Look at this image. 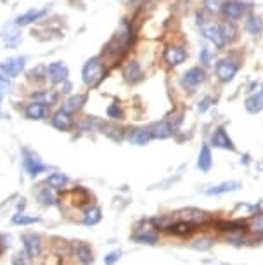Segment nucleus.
<instances>
[{
	"label": "nucleus",
	"mask_w": 263,
	"mask_h": 265,
	"mask_svg": "<svg viewBox=\"0 0 263 265\" xmlns=\"http://www.w3.org/2000/svg\"><path fill=\"white\" fill-rule=\"evenodd\" d=\"M81 77H83L85 85L88 87H95L97 83H101V80L104 78V64L99 57L88 59L87 63L83 64L81 70Z\"/></svg>",
	"instance_id": "1"
},
{
	"label": "nucleus",
	"mask_w": 263,
	"mask_h": 265,
	"mask_svg": "<svg viewBox=\"0 0 263 265\" xmlns=\"http://www.w3.org/2000/svg\"><path fill=\"white\" fill-rule=\"evenodd\" d=\"M206 7L210 9V11H222L223 9V4L222 0H206Z\"/></svg>",
	"instance_id": "40"
},
{
	"label": "nucleus",
	"mask_w": 263,
	"mask_h": 265,
	"mask_svg": "<svg viewBox=\"0 0 263 265\" xmlns=\"http://www.w3.org/2000/svg\"><path fill=\"white\" fill-rule=\"evenodd\" d=\"M123 77L127 78L128 81H139L140 78H142V68H140V64L135 63V61L125 64Z\"/></svg>",
	"instance_id": "19"
},
{
	"label": "nucleus",
	"mask_w": 263,
	"mask_h": 265,
	"mask_svg": "<svg viewBox=\"0 0 263 265\" xmlns=\"http://www.w3.org/2000/svg\"><path fill=\"white\" fill-rule=\"evenodd\" d=\"M38 201L45 206L55 205V194H54V187H44L38 194Z\"/></svg>",
	"instance_id": "31"
},
{
	"label": "nucleus",
	"mask_w": 263,
	"mask_h": 265,
	"mask_svg": "<svg viewBox=\"0 0 263 265\" xmlns=\"http://www.w3.org/2000/svg\"><path fill=\"white\" fill-rule=\"evenodd\" d=\"M23 243H25V250L29 257H38L42 253V238L38 234H25Z\"/></svg>",
	"instance_id": "11"
},
{
	"label": "nucleus",
	"mask_w": 263,
	"mask_h": 265,
	"mask_svg": "<svg viewBox=\"0 0 263 265\" xmlns=\"http://www.w3.org/2000/svg\"><path fill=\"white\" fill-rule=\"evenodd\" d=\"M192 227H194V225L180 220L179 224H172L168 229H166V231L172 232V234H177V236H187V234H190V232H192Z\"/></svg>",
	"instance_id": "29"
},
{
	"label": "nucleus",
	"mask_w": 263,
	"mask_h": 265,
	"mask_svg": "<svg viewBox=\"0 0 263 265\" xmlns=\"http://www.w3.org/2000/svg\"><path fill=\"white\" fill-rule=\"evenodd\" d=\"M101 210H99L97 206H90V208H87V212H85L83 215V224L85 225H95L101 222Z\"/></svg>",
	"instance_id": "26"
},
{
	"label": "nucleus",
	"mask_w": 263,
	"mask_h": 265,
	"mask_svg": "<svg viewBox=\"0 0 263 265\" xmlns=\"http://www.w3.org/2000/svg\"><path fill=\"white\" fill-rule=\"evenodd\" d=\"M173 133V127L172 123L168 122H159V123H154L151 127V135L156 137V139H166Z\"/></svg>",
	"instance_id": "18"
},
{
	"label": "nucleus",
	"mask_w": 263,
	"mask_h": 265,
	"mask_svg": "<svg viewBox=\"0 0 263 265\" xmlns=\"http://www.w3.org/2000/svg\"><path fill=\"white\" fill-rule=\"evenodd\" d=\"M21 31L18 28H11L4 33V44L7 49H16L21 44Z\"/></svg>",
	"instance_id": "23"
},
{
	"label": "nucleus",
	"mask_w": 263,
	"mask_h": 265,
	"mask_svg": "<svg viewBox=\"0 0 263 265\" xmlns=\"http://www.w3.org/2000/svg\"><path fill=\"white\" fill-rule=\"evenodd\" d=\"M68 75H70V70H68V66L62 63H51L47 68H45V77H47L51 81H54V83L68 80Z\"/></svg>",
	"instance_id": "6"
},
{
	"label": "nucleus",
	"mask_w": 263,
	"mask_h": 265,
	"mask_svg": "<svg viewBox=\"0 0 263 265\" xmlns=\"http://www.w3.org/2000/svg\"><path fill=\"white\" fill-rule=\"evenodd\" d=\"M210 106H211V99H210V97H205V99L199 103V106H197V111H199V113H205Z\"/></svg>",
	"instance_id": "43"
},
{
	"label": "nucleus",
	"mask_w": 263,
	"mask_h": 265,
	"mask_svg": "<svg viewBox=\"0 0 263 265\" xmlns=\"http://www.w3.org/2000/svg\"><path fill=\"white\" fill-rule=\"evenodd\" d=\"M25 114L28 120H44L49 114V106L45 103H40V101H31L26 106Z\"/></svg>",
	"instance_id": "7"
},
{
	"label": "nucleus",
	"mask_w": 263,
	"mask_h": 265,
	"mask_svg": "<svg viewBox=\"0 0 263 265\" xmlns=\"http://www.w3.org/2000/svg\"><path fill=\"white\" fill-rule=\"evenodd\" d=\"M107 116L111 118V120H121L123 118V109L120 107V104L118 103H113L107 106Z\"/></svg>",
	"instance_id": "36"
},
{
	"label": "nucleus",
	"mask_w": 263,
	"mask_h": 265,
	"mask_svg": "<svg viewBox=\"0 0 263 265\" xmlns=\"http://www.w3.org/2000/svg\"><path fill=\"white\" fill-rule=\"evenodd\" d=\"M77 257H78V260H80L83 265H90L92 262H94V257H92V250H90V246H88V244H78Z\"/></svg>",
	"instance_id": "27"
},
{
	"label": "nucleus",
	"mask_w": 263,
	"mask_h": 265,
	"mask_svg": "<svg viewBox=\"0 0 263 265\" xmlns=\"http://www.w3.org/2000/svg\"><path fill=\"white\" fill-rule=\"evenodd\" d=\"M151 130L146 129H137L130 133V142L135 144V146H146L147 142L151 140Z\"/></svg>",
	"instance_id": "22"
},
{
	"label": "nucleus",
	"mask_w": 263,
	"mask_h": 265,
	"mask_svg": "<svg viewBox=\"0 0 263 265\" xmlns=\"http://www.w3.org/2000/svg\"><path fill=\"white\" fill-rule=\"evenodd\" d=\"M222 33H223V38H225V44H227V42L236 40V37H237V29H236V26L232 25V23H225V25H222Z\"/></svg>",
	"instance_id": "33"
},
{
	"label": "nucleus",
	"mask_w": 263,
	"mask_h": 265,
	"mask_svg": "<svg viewBox=\"0 0 263 265\" xmlns=\"http://www.w3.org/2000/svg\"><path fill=\"white\" fill-rule=\"evenodd\" d=\"M52 127L57 130H62V132H68V130L73 129V118H71V113L64 109H59L57 113L52 116Z\"/></svg>",
	"instance_id": "10"
},
{
	"label": "nucleus",
	"mask_w": 263,
	"mask_h": 265,
	"mask_svg": "<svg viewBox=\"0 0 263 265\" xmlns=\"http://www.w3.org/2000/svg\"><path fill=\"white\" fill-rule=\"evenodd\" d=\"M211 146L218 147V149H234V144H232V140H230V137L227 135L225 130L218 129L215 133L211 135Z\"/></svg>",
	"instance_id": "15"
},
{
	"label": "nucleus",
	"mask_w": 263,
	"mask_h": 265,
	"mask_svg": "<svg viewBox=\"0 0 263 265\" xmlns=\"http://www.w3.org/2000/svg\"><path fill=\"white\" fill-rule=\"evenodd\" d=\"M85 103V96H81V94H77V96H71L70 99L64 103V107L62 109L68 111V113H73V111H78L81 106H83Z\"/></svg>",
	"instance_id": "25"
},
{
	"label": "nucleus",
	"mask_w": 263,
	"mask_h": 265,
	"mask_svg": "<svg viewBox=\"0 0 263 265\" xmlns=\"http://www.w3.org/2000/svg\"><path fill=\"white\" fill-rule=\"evenodd\" d=\"M222 11L229 19H239V18H242L246 7L241 4V2H237V0H232V2H227V4H223Z\"/></svg>",
	"instance_id": "16"
},
{
	"label": "nucleus",
	"mask_w": 263,
	"mask_h": 265,
	"mask_svg": "<svg viewBox=\"0 0 263 265\" xmlns=\"http://www.w3.org/2000/svg\"><path fill=\"white\" fill-rule=\"evenodd\" d=\"M263 25H262V19L256 18V16H249L248 21H246V31L251 35H258L262 33Z\"/></svg>",
	"instance_id": "30"
},
{
	"label": "nucleus",
	"mask_w": 263,
	"mask_h": 265,
	"mask_svg": "<svg viewBox=\"0 0 263 265\" xmlns=\"http://www.w3.org/2000/svg\"><path fill=\"white\" fill-rule=\"evenodd\" d=\"M35 97V101H40V103H45L47 106H51V104H54L55 101H57V94L52 92V90H44V92L37 94Z\"/></svg>",
	"instance_id": "32"
},
{
	"label": "nucleus",
	"mask_w": 263,
	"mask_h": 265,
	"mask_svg": "<svg viewBox=\"0 0 263 265\" xmlns=\"http://www.w3.org/2000/svg\"><path fill=\"white\" fill-rule=\"evenodd\" d=\"M49 12V9H29L28 12H25V14H21L18 19H16V26H26V25H31V23L38 21V19H42L45 14Z\"/></svg>",
	"instance_id": "13"
},
{
	"label": "nucleus",
	"mask_w": 263,
	"mask_h": 265,
	"mask_svg": "<svg viewBox=\"0 0 263 265\" xmlns=\"http://www.w3.org/2000/svg\"><path fill=\"white\" fill-rule=\"evenodd\" d=\"M44 265H62V260L59 255H49V257L45 258Z\"/></svg>",
	"instance_id": "42"
},
{
	"label": "nucleus",
	"mask_w": 263,
	"mask_h": 265,
	"mask_svg": "<svg viewBox=\"0 0 263 265\" xmlns=\"http://www.w3.org/2000/svg\"><path fill=\"white\" fill-rule=\"evenodd\" d=\"M133 241L142 244H156L158 234L154 231V227H151V222H146V227L144 229H137L135 234H133Z\"/></svg>",
	"instance_id": "9"
},
{
	"label": "nucleus",
	"mask_w": 263,
	"mask_h": 265,
	"mask_svg": "<svg viewBox=\"0 0 263 265\" xmlns=\"http://www.w3.org/2000/svg\"><path fill=\"white\" fill-rule=\"evenodd\" d=\"M206 80V73L201 68H190L185 75H184V85L185 87H197Z\"/></svg>",
	"instance_id": "14"
},
{
	"label": "nucleus",
	"mask_w": 263,
	"mask_h": 265,
	"mask_svg": "<svg viewBox=\"0 0 263 265\" xmlns=\"http://www.w3.org/2000/svg\"><path fill=\"white\" fill-rule=\"evenodd\" d=\"M239 187H241V184H239L237 181H229V182H223V184L215 186V187L208 189V191H206V194H208V196L225 194V192H230V191H237Z\"/></svg>",
	"instance_id": "20"
},
{
	"label": "nucleus",
	"mask_w": 263,
	"mask_h": 265,
	"mask_svg": "<svg viewBox=\"0 0 263 265\" xmlns=\"http://www.w3.org/2000/svg\"><path fill=\"white\" fill-rule=\"evenodd\" d=\"M199 59L205 66H211L213 61H215V52L211 51L210 47H203L201 52H199Z\"/></svg>",
	"instance_id": "34"
},
{
	"label": "nucleus",
	"mask_w": 263,
	"mask_h": 265,
	"mask_svg": "<svg viewBox=\"0 0 263 265\" xmlns=\"http://www.w3.org/2000/svg\"><path fill=\"white\" fill-rule=\"evenodd\" d=\"M12 222L14 224H21V225H29V224H37V222H40V218L38 217H26V215H16L14 218H12Z\"/></svg>",
	"instance_id": "37"
},
{
	"label": "nucleus",
	"mask_w": 263,
	"mask_h": 265,
	"mask_svg": "<svg viewBox=\"0 0 263 265\" xmlns=\"http://www.w3.org/2000/svg\"><path fill=\"white\" fill-rule=\"evenodd\" d=\"M237 73V64L232 61V59H222L216 64V77H218L220 81L223 83H229L232 78Z\"/></svg>",
	"instance_id": "4"
},
{
	"label": "nucleus",
	"mask_w": 263,
	"mask_h": 265,
	"mask_svg": "<svg viewBox=\"0 0 263 265\" xmlns=\"http://www.w3.org/2000/svg\"><path fill=\"white\" fill-rule=\"evenodd\" d=\"M185 57H187L185 49L179 47V45H172V47H168L166 52H164V59H166V63L170 66H179V64H182L185 61Z\"/></svg>",
	"instance_id": "12"
},
{
	"label": "nucleus",
	"mask_w": 263,
	"mask_h": 265,
	"mask_svg": "<svg viewBox=\"0 0 263 265\" xmlns=\"http://www.w3.org/2000/svg\"><path fill=\"white\" fill-rule=\"evenodd\" d=\"M23 155H25L23 165H25L26 172H28L31 177H37L38 173H42V172H45V170H49V166L44 165V163H42L40 159L37 158V156H31L28 151H23Z\"/></svg>",
	"instance_id": "8"
},
{
	"label": "nucleus",
	"mask_w": 263,
	"mask_h": 265,
	"mask_svg": "<svg viewBox=\"0 0 263 265\" xmlns=\"http://www.w3.org/2000/svg\"><path fill=\"white\" fill-rule=\"evenodd\" d=\"M201 33L205 38H208L211 44H215V47H223L225 45V38L222 33V26L218 25H203Z\"/></svg>",
	"instance_id": "5"
},
{
	"label": "nucleus",
	"mask_w": 263,
	"mask_h": 265,
	"mask_svg": "<svg viewBox=\"0 0 263 265\" xmlns=\"http://www.w3.org/2000/svg\"><path fill=\"white\" fill-rule=\"evenodd\" d=\"M9 90H11V80L5 77H0V118L4 116V113H2V99H4L5 94H9Z\"/></svg>",
	"instance_id": "35"
},
{
	"label": "nucleus",
	"mask_w": 263,
	"mask_h": 265,
	"mask_svg": "<svg viewBox=\"0 0 263 265\" xmlns=\"http://www.w3.org/2000/svg\"><path fill=\"white\" fill-rule=\"evenodd\" d=\"M47 184L54 189H62L66 184H68V177L61 172H55V173H52V175H49Z\"/></svg>",
	"instance_id": "28"
},
{
	"label": "nucleus",
	"mask_w": 263,
	"mask_h": 265,
	"mask_svg": "<svg viewBox=\"0 0 263 265\" xmlns=\"http://www.w3.org/2000/svg\"><path fill=\"white\" fill-rule=\"evenodd\" d=\"M26 66V57L23 55H14V57L5 59L4 63H0V77H5L9 80L16 78Z\"/></svg>",
	"instance_id": "2"
},
{
	"label": "nucleus",
	"mask_w": 263,
	"mask_h": 265,
	"mask_svg": "<svg viewBox=\"0 0 263 265\" xmlns=\"http://www.w3.org/2000/svg\"><path fill=\"white\" fill-rule=\"evenodd\" d=\"M244 106L248 113H260V111L263 109V88L258 90L256 94H251V96L246 99Z\"/></svg>",
	"instance_id": "17"
},
{
	"label": "nucleus",
	"mask_w": 263,
	"mask_h": 265,
	"mask_svg": "<svg viewBox=\"0 0 263 265\" xmlns=\"http://www.w3.org/2000/svg\"><path fill=\"white\" fill-rule=\"evenodd\" d=\"M120 257H121V251H111V253L104 258V262H106V265H114L120 260Z\"/></svg>",
	"instance_id": "41"
},
{
	"label": "nucleus",
	"mask_w": 263,
	"mask_h": 265,
	"mask_svg": "<svg viewBox=\"0 0 263 265\" xmlns=\"http://www.w3.org/2000/svg\"><path fill=\"white\" fill-rule=\"evenodd\" d=\"M211 151H210V147L203 146L201 151H199V159H197V168L201 170V172H208L211 168Z\"/></svg>",
	"instance_id": "21"
},
{
	"label": "nucleus",
	"mask_w": 263,
	"mask_h": 265,
	"mask_svg": "<svg viewBox=\"0 0 263 265\" xmlns=\"http://www.w3.org/2000/svg\"><path fill=\"white\" fill-rule=\"evenodd\" d=\"M179 220H184L190 225H201L211 222V215L205 210H197V208H184L177 213Z\"/></svg>",
	"instance_id": "3"
},
{
	"label": "nucleus",
	"mask_w": 263,
	"mask_h": 265,
	"mask_svg": "<svg viewBox=\"0 0 263 265\" xmlns=\"http://www.w3.org/2000/svg\"><path fill=\"white\" fill-rule=\"evenodd\" d=\"M246 227L251 234L255 236H263V213L253 215L248 222H246Z\"/></svg>",
	"instance_id": "24"
},
{
	"label": "nucleus",
	"mask_w": 263,
	"mask_h": 265,
	"mask_svg": "<svg viewBox=\"0 0 263 265\" xmlns=\"http://www.w3.org/2000/svg\"><path fill=\"white\" fill-rule=\"evenodd\" d=\"M29 258L31 257H29L26 251H21V253L14 255V258H12V265H31Z\"/></svg>",
	"instance_id": "39"
},
{
	"label": "nucleus",
	"mask_w": 263,
	"mask_h": 265,
	"mask_svg": "<svg viewBox=\"0 0 263 265\" xmlns=\"http://www.w3.org/2000/svg\"><path fill=\"white\" fill-rule=\"evenodd\" d=\"M194 250H201V251H206V250H210V248L213 246V241L210 239V238H203V239H197V241H194Z\"/></svg>",
	"instance_id": "38"
}]
</instances>
